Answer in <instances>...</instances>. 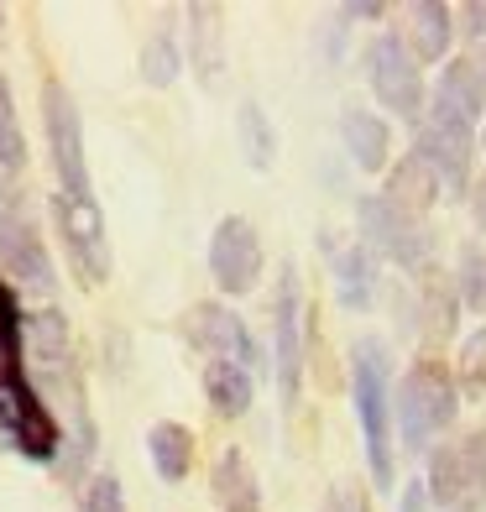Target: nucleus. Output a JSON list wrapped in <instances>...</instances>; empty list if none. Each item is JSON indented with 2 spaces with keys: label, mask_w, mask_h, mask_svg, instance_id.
Wrapping results in <instances>:
<instances>
[{
  "label": "nucleus",
  "mask_w": 486,
  "mask_h": 512,
  "mask_svg": "<svg viewBox=\"0 0 486 512\" xmlns=\"http://www.w3.org/2000/svg\"><path fill=\"white\" fill-rule=\"evenodd\" d=\"M351 403L366 434V460H372L377 486H392V408H387V345L361 340L351 351Z\"/></svg>",
  "instance_id": "nucleus-1"
},
{
  "label": "nucleus",
  "mask_w": 486,
  "mask_h": 512,
  "mask_svg": "<svg viewBox=\"0 0 486 512\" xmlns=\"http://www.w3.org/2000/svg\"><path fill=\"white\" fill-rule=\"evenodd\" d=\"M413 152L424 157V168L434 173L439 194H466L471 183V157H476V121H466L450 100H429V126L419 131Z\"/></svg>",
  "instance_id": "nucleus-2"
},
{
  "label": "nucleus",
  "mask_w": 486,
  "mask_h": 512,
  "mask_svg": "<svg viewBox=\"0 0 486 512\" xmlns=\"http://www.w3.org/2000/svg\"><path fill=\"white\" fill-rule=\"evenodd\" d=\"M455 418V382L439 361H419L403 377L398 392V424H403V450H424L434 434H445Z\"/></svg>",
  "instance_id": "nucleus-3"
},
{
  "label": "nucleus",
  "mask_w": 486,
  "mask_h": 512,
  "mask_svg": "<svg viewBox=\"0 0 486 512\" xmlns=\"http://www.w3.org/2000/svg\"><path fill=\"white\" fill-rule=\"evenodd\" d=\"M0 262L11 267V277H21L37 293L53 288V262H48V246L37 236V220H32L27 199L6 178H0Z\"/></svg>",
  "instance_id": "nucleus-4"
},
{
  "label": "nucleus",
  "mask_w": 486,
  "mask_h": 512,
  "mask_svg": "<svg viewBox=\"0 0 486 512\" xmlns=\"http://www.w3.org/2000/svg\"><path fill=\"white\" fill-rule=\"evenodd\" d=\"M42 126H48L53 168H58V194H89V168H84V121L79 105L68 100V89L58 79L42 84Z\"/></svg>",
  "instance_id": "nucleus-5"
},
{
  "label": "nucleus",
  "mask_w": 486,
  "mask_h": 512,
  "mask_svg": "<svg viewBox=\"0 0 486 512\" xmlns=\"http://www.w3.org/2000/svg\"><path fill=\"white\" fill-rule=\"evenodd\" d=\"M366 79H372L377 100L387 110H398L403 121H419V110H424V74H419V63H413V53L403 48L398 32H382L372 48H366Z\"/></svg>",
  "instance_id": "nucleus-6"
},
{
  "label": "nucleus",
  "mask_w": 486,
  "mask_h": 512,
  "mask_svg": "<svg viewBox=\"0 0 486 512\" xmlns=\"http://www.w3.org/2000/svg\"><path fill=\"white\" fill-rule=\"evenodd\" d=\"M356 220H361V246H377L398 267H424L429 262V230H424V220L392 209L382 194H366L356 204Z\"/></svg>",
  "instance_id": "nucleus-7"
},
{
  "label": "nucleus",
  "mask_w": 486,
  "mask_h": 512,
  "mask_svg": "<svg viewBox=\"0 0 486 512\" xmlns=\"http://www.w3.org/2000/svg\"><path fill=\"white\" fill-rule=\"evenodd\" d=\"M58 225H63V241L68 256L84 283H105L110 277V236H105V215L95 194H58Z\"/></svg>",
  "instance_id": "nucleus-8"
},
{
  "label": "nucleus",
  "mask_w": 486,
  "mask_h": 512,
  "mask_svg": "<svg viewBox=\"0 0 486 512\" xmlns=\"http://www.w3.org/2000/svg\"><path fill=\"white\" fill-rule=\"evenodd\" d=\"M210 272H215L220 293L241 298V293L257 288V277H262V241H257V230H251V220L225 215L215 225V236H210Z\"/></svg>",
  "instance_id": "nucleus-9"
},
{
  "label": "nucleus",
  "mask_w": 486,
  "mask_h": 512,
  "mask_svg": "<svg viewBox=\"0 0 486 512\" xmlns=\"http://www.w3.org/2000/svg\"><path fill=\"white\" fill-rule=\"evenodd\" d=\"M0 424H6L11 445L21 455H32V460H53L58 455V424H53V413L42 408V398L32 392L27 377L0 392Z\"/></svg>",
  "instance_id": "nucleus-10"
},
{
  "label": "nucleus",
  "mask_w": 486,
  "mask_h": 512,
  "mask_svg": "<svg viewBox=\"0 0 486 512\" xmlns=\"http://www.w3.org/2000/svg\"><path fill=\"white\" fill-rule=\"evenodd\" d=\"M272 366H277V392L283 403L298 398V371H304V309H298V272L283 267L277 283V314H272Z\"/></svg>",
  "instance_id": "nucleus-11"
},
{
  "label": "nucleus",
  "mask_w": 486,
  "mask_h": 512,
  "mask_svg": "<svg viewBox=\"0 0 486 512\" xmlns=\"http://www.w3.org/2000/svg\"><path fill=\"white\" fill-rule=\"evenodd\" d=\"M189 340L199 345V351H210L215 361H236L246 371H251V361H257V340H251L246 324L220 304H199L189 314Z\"/></svg>",
  "instance_id": "nucleus-12"
},
{
  "label": "nucleus",
  "mask_w": 486,
  "mask_h": 512,
  "mask_svg": "<svg viewBox=\"0 0 486 512\" xmlns=\"http://www.w3.org/2000/svg\"><path fill=\"white\" fill-rule=\"evenodd\" d=\"M486 471H481V439H471L466 450H439L434 465H429V492L439 507H460V497L471 492V486H481Z\"/></svg>",
  "instance_id": "nucleus-13"
},
{
  "label": "nucleus",
  "mask_w": 486,
  "mask_h": 512,
  "mask_svg": "<svg viewBox=\"0 0 486 512\" xmlns=\"http://www.w3.org/2000/svg\"><path fill=\"white\" fill-rule=\"evenodd\" d=\"M340 142H345V152H351V162H356L361 173H382V168H387L392 131H387L382 115H372V110L351 105V110L340 115Z\"/></svg>",
  "instance_id": "nucleus-14"
},
{
  "label": "nucleus",
  "mask_w": 486,
  "mask_h": 512,
  "mask_svg": "<svg viewBox=\"0 0 486 512\" xmlns=\"http://www.w3.org/2000/svg\"><path fill=\"white\" fill-rule=\"evenodd\" d=\"M439 100H450L466 121H481L486 115V58L466 53V58H450L439 68V84H434Z\"/></svg>",
  "instance_id": "nucleus-15"
},
{
  "label": "nucleus",
  "mask_w": 486,
  "mask_h": 512,
  "mask_svg": "<svg viewBox=\"0 0 486 512\" xmlns=\"http://www.w3.org/2000/svg\"><path fill=\"white\" fill-rule=\"evenodd\" d=\"M408 27H413V63H445L450 37H455V6L445 0H413L408 6Z\"/></svg>",
  "instance_id": "nucleus-16"
},
{
  "label": "nucleus",
  "mask_w": 486,
  "mask_h": 512,
  "mask_svg": "<svg viewBox=\"0 0 486 512\" xmlns=\"http://www.w3.org/2000/svg\"><path fill=\"white\" fill-rule=\"evenodd\" d=\"M215 502L225 507V512H262V492H257V476H251V465H246V455L230 445V450H220V460H215Z\"/></svg>",
  "instance_id": "nucleus-17"
},
{
  "label": "nucleus",
  "mask_w": 486,
  "mask_h": 512,
  "mask_svg": "<svg viewBox=\"0 0 486 512\" xmlns=\"http://www.w3.org/2000/svg\"><path fill=\"white\" fill-rule=\"evenodd\" d=\"M204 398L220 418H241L257 398V382H251V371L236 366V361H210L204 366Z\"/></svg>",
  "instance_id": "nucleus-18"
},
{
  "label": "nucleus",
  "mask_w": 486,
  "mask_h": 512,
  "mask_svg": "<svg viewBox=\"0 0 486 512\" xmlns=\"http://www.w3.org/2000/svg\"><path fill=\"white\" fill-rule=\"evenodd\" d=\"M335 288H340V304L351 309V314H356V309H372V293H377V262H372V251H366L361 241L335 251Z\"/></svg>",
  "instance_id": "nucleus-19"
},
{
  "label": "nucleus",
  "mask_w": 486,
  "mask_h": 512,
  "mask_svg": "<svg viewBox=\"0 0 486 512\" xmlns=\"http://www.w3.org/2000/svg\"><path fill=\"white\" fill-rule=\"evenodd\" d=\"M189 53H194V74L204 84H220V68H225V48H220V6H189Z\"/></svg>",
  "instance_id": "nucleus-20"
},
{
  "label": "nucleus",
  "mask_w": 486,
  "mask_h": 512,
  "mask_svg": "<svg viewBox=\"0 0 486 512\" xmlns=\"http://www.w3.org/2000/svg\"><path fill=\"white\" fill-rule=\"evenodd\" d=\"M382 199H387L392 209H403V215H413V220H419V209H429V204L439 199V183H434V173L424 168V157H419V152H408V157H403V168H392Z\"/></svg>",
  "instance_id": "nucleus-21"
},
{
  "label": "nucleus",
  "mask_w": 486,
  "mask_h": 512,
  "mask_svg": "<svg viewBox=\"0 0 486 512\" xmlns=\"http://www.w3.org/2000/svg\"><path fill=\"white\" fill-rule=\"evenodd\" d=\"M147 450H152L157 476L168 481V486H178L183 476H189V465H194V434L183 429V424H152Z\"/></svg>",
  "instance_id": "nucleus-22"
},
{
  "label": "nucleus",
  "mask_w": 486,
  "mask_h": 512,
  "mask_svg": "<svg viewBox=\"0 0 486 512\" xmlns=\"http://www.w3.org/2000/svg\"><path fill=\"white\" fill-rule=\"evenodd\" d=\"M236 126H241V152H246V162L267 173L272 157H277V131L267 126V110L246 100V105L236 110Z\"/></svg>",
  "instance_id": "nucleus-23"
},
{
  "label": "nucleus",
  "mask_w": 486,
  "mask_h": 512,
  "mask_svg": "<svg viewBox=\"0 0 486 512\" xmlns=\"http://www.w3.org/2000/svg\"><path fill=\"white\" fill-rule=\"evenodd\" d=\"M11 382H21V314L11 288L0 283V392Z\"/></svg>",
  "instance_id": "nucleus-24"
},
{
  "label": "nucleus",
  "mask_w": 486,
  "mask_h": 512,
  "mask_svg": "<svg viewBox=\"0 0 486 512\" xmlns=\"http://www.w3.org/2000/svg\"><path fill=\"white\" fill-rule=\"evenodd\" d=\"M178 68H183L178 42H173L168 32H157V37L147 42V53H142V79H147L152 89H168V84L178 79Z\"/></svg>",
  "instance_id": "nucleus-25"
},
{
  "label": "nucleus",
  "mask_w": 486,
  "mask_h": 512,
  "mask_svg": "<svg viewBox=\"0 0 486 512\" xmlns=\"http://www.w3.org/2000/svg\"><path fill=\"white\" fill-rule=\"evenodd\" d=\"M27 162V142H21V126H16V110H11V84L0 74V168H21Z\"/></svg>",
  "instance_id": "nucleus-26"
},
{
  "label": "nucleus",
  "mask_w": 486,
  "mask_h": 512,
  "mask_svg": "<svg viewBox=\"0 0 486 512\" xmlns=\"http://www.w3.org/2000/svg\"><path fill=\"white\" fill-rule=\"evenodd\" d=\"M460 277H466V304L471 309H486V251L481 246L460 251Z\"/></svg>",
  "instance_id": "nucleus-27"
},
{
  "label": "nucleus",
  "mask_w": 486,
  "mask_h": 512,
  "mask_svg": "<svg viewBox=\"0 0 486 512\" xmlns=\"http://www.w3.org/2000/svg\"><path fill=\"white\" fill-rule=\"evenodd\" d=\"M84 512H126V502H121V481H115V476H95V481H89Z\"/></svg>",
  "instance_id": "nucleus-28"
},
{
  "label": "nucleus",
  "mask_w": 486,
  "mask_h": 512,
  "mask_svg": "<svg viewBox=\"0 0 486 512\" xmlns=\"http://www.w3.org/2000/svg\"><path fill=\"white\" fill-rule=\"evenodd\" d=\"M324 512H366V497H356L351 486H335L330 502H324Z\"/></svg>",
  "instance_id": "nucleus-29"
},
{
  "label": "nucleus",
  "mask_w": 486,
  "mask_h": 512,
  "mask_svg": "<svg viewBox=\"0 0 486 512\" xmlns=\"http://www.w3.org/2000/svg\"><path fill=\"white\" fill-rule=\"evenodd\" d=\"M460 16H466V32L481 42V37H486V6H481V0H471V6L460 11Z\"/></svg>",
  "instance_id": "nucleus-30"
},
{
  "label": "nucleus",
  "mask_w": 486,
  "mask_h": 512,
  "mask_svg": "<svg viewBox=\"0 0 486 512\" xmlns=\"http://www.w3.org/2000/svg\"><path fill=\"white\" fill-rule=\"evenodd\" d=\"M424 502H429V497H424V481H408V486H403V507H398V512H424Z\"/></svg>",
  "instance_id": "nucleus-31"
},
{
  "label": "nucleus",
  "mask_w": 486,
  "mask_h": 512,
  "mask_svg": "<svg viewBox=\"0 0 486 512\" xmlns=\"http://www.w3.org/2000/svg\"><path fill=\"white\" fill-rule=\"evenodd\" d=\"M481 356H486V330L471 340V351H466V366H481Z\"/></svg>",
  "instance_id": "nucleus-32"
},
{
  "label": "nucleus",
  "mask_w": 486,
  "mask_h": 512,
  "mask_svg": "<svg viewBox=\"0 0 486 512\" xmlns=\"http://www.w3.org/2000/svg\"><path fill=\"white\" fill-rule=\"evenodd\" d=\"M476 220H481V230H486V178L476 183Z\"/></svg>",
  "instance_id": "nucleus-33"
},
{
  "label": "nucleus",
  "mask_w": 486,
  "mask_h": 512,
  "mask_svg": "<svg viewBox=\"0 0 486 512\" xmlns=\"http://www.w3.org/2000/svg\"><path fill=\"white\" fill-rule=\"evenodd\" d=\"M450 512H476V507H471V502H460V507H450Z\"/></svg>",
  "instance_id": "nucleus-34"
},
{
  "label": "nucleus",
  "mask_w": 486,
  "mask_h": 512,
  "mask_svg": "<svg viewBox=\"0 0 486 512\" xmlns=\"http://www.w3.org/2000/svg\"><path fill=\"white\" fill-rule=\"evenodd\" d=\"M0 21H6V11H0Z\"/></svg>",
  "instance_id": "nucleus-35"
}]
</instances>
